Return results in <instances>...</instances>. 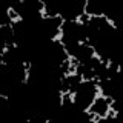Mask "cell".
I'll list each match as a JSON object with an SVG mask.
<instances>
[{
	"label": "cell",
	"mask_w": 123,
	"mask_h": 123,
	"mask_svg": "<svg viewBox=\"0 0 123 123\" xmlns=\"http://www.w3.org/2000/svg\"><path fill=\"white\" fill-rule=\"evenodd\" d=\"M63 38H65V29L55 31V34L51 37V42H55V43H59V42H63Z\"/></svg>",
	"instance_id": "obj_1"
},
{
	"label": "cell",
	"mask_w": 123,
	"mask_h": 123,
	"mask_svg": "<svg viewBox=\"0 0 123 123\" xmlns=\"http://www.w3.org/2000/svg\"><path fill=\"white\" fill-rule=\"evenodd\" d=\"M77 95H79V92H77L75 89H74V91H71V92L68 94V100L72 103V105H75V103H77Z\"/></svg>",
	"instance_id": "obj_2"
},
{
	"label": "cell",
	"mask_w": 123,
	"mask_h": 123,
	"mask_svg": "<svg viewBox=\"0 0 123 123\" xmlns=\"http://www.w3.org/2000/svg\"><path fill=\"white\" fill-rule=\"evenodd\" d=\"M103 20L106 22V25L109 26V28H112V29H115V28H117V25H115V22L112 20V18H109L108 15H105V17H103Z\"/></svg>",
	"instance_id": "obj_3"
},
{
	"label": "cell",
	"mask_w": 123,
	"mask_h": 123,
	"mask_svg": "<svg viewBox=\"0 0 123 123\" xmlns=\"http://www.w3.org/2000/svg\"><path fill=\"white\" fill-rule=\"evenodd\" d=\"M103 66H105V69H106V71H109V69H111V66H112V60H111V59L105 60V65H103Z\"/></svg>",
	"instance_id": "obj_4"
}]
</instances>
